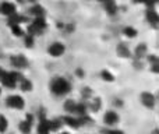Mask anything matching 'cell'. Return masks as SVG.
Returning <instances> with one entry per match:
<instances>
[{
  "label": "cell",
  "instance_id": "cell-37",
  "mask_svg": "<svg viewBox=\"0 0 159 134\" xmlns=\"http://www.w3.org/2000/svg\"><path fill=\"white\" fill-rule=\"evenodd\" d=\"M17 2H18V3H24L25 0H17Z\"/></svg>",
  "mask_w": 159,
  "mask_h": 134
},
{
  "label": "cell",
  "instance_id": "cell-36",
  "mask_svg": "<svg viewBox=\"0 0 159 134\" xmlns=\"http://www.w3.org/2000/svg\"><path fill=\"white\" fill-rule=\"evenodd\" d=\"M60 134H70V133H69V132H61Z\"/></svg>",
  "mask_w": 159,
  "mask_h": 134
},
{
  "label": "cell",
  "instance_id": "cell-40",
  "mask_svg": "<svg viewBox=\"0 0 159 134\" xmlns=\"http://www.w3.org/2000/svg\"><path fill=\"white\" fill-rule=\"evenodd\" d=\"M158 98H159V92H158Z\"/></svg>",
  "mask_w": 159,
  "mask_h": 134
},
{
  "label": "cell",
  "instance_id": "cell-17",
  "mask_svg": "<svg viewBox=\"0 0 159 134\" xmlns=\"http://www.w3.org/2000/svg\"><path fill=\"white\" fill-rule=\"evenodd\" d=\"M88 112H89V109H88V104H87V102H85V101L77 102V105H75V112H74L75 116L88 115Z\"/></svg>",
  "mask_w": 159,
  "mask_h": 134
},
{
  "label": "cell",
  "instance_id": "cell-4",
  "mask_svg": "<svg viewBox=\"0 0 159 134\" xmlns=\"http://www.w3.org/2000/svg\"><path fill=\"white\" fill-rule=\"evenodd\" d=\"M48 53H49L52 58H61V56L66 53V45L63 44V42H52V44H49V46H48Z\"/></svg>",
  "mask_w": 159,
  "mask_h": 134
},
{
  "label": "cell",
  "instance_id": "cell-18",
  "mask_svg": "<svg viewBox=\"0 0 159 134\" xmlns=\"http://www.w3.org/2000/svg\"><path fill=\"white\" fill-rule=\"evenodd\" d=\"M75 105H77V102H75L74 99H66V101H64V104H63L64 112H66L67 115H74Z\"/></svg>",
  "mask_w": 159,
  "mask_h": 134
},
{
  "label": "cell",
  "instance_id": "cell-8",
  "mask_svg": "<svg viewBox=\"0 0 159 134\" xmlns=\"http://www.w3.org/2000/svg\"><path fill=\"white\" fill-rule=\"evenodd\" d=\"M145 18L152 28H159V14L154 7H149L145 13Z\"/></svg>",
  "mask_w": 159,
  "mask_h": 134
},
{
  "label": "cell",
  "instance_id": "cell-34",
  "mask_svg": "<svg viewBox=\"0 0 159 134\" xmlns=\"http://www.w3.org/2000/svg\"><path fill=\"white\" fill-rule=\"evenodd\" d=\"M151 134H159V129H154L151 132Z\"/></svg>",
  "mask_w": 159,
  "mask_h": 134
},
{
  "label": "cell",
  "instance_id": "cell-2",
  "mask_svg": "<svg viewBox=\"0 0 159 134\" xmlns=\"http://www.w3.org/2000/svg\"><path fill=\"white\" fill-rule=\"evenodd\" d=\"M21 78H22V76L18 73V71H10V73L3 71V74L0 76L2 84L7 88H14L17 85V82H18Z\"/></svg>",
  "mask_w": 159,
  "mask_h": 134
},
{
  "label": "cell",
  "instance_id": "cell-30",
  "mask_svg": "<svg viewBox=\"0 0 159 134\" xmlns=\"http://www.w3.org/2000/svg\"><path fill=\"white\" fill-rule=\"evenodd\" d=\"M34 41H35V36L34 35H31V34L25 35V45H27V48H32L34 46Z\"/></svg>",
  "mask_w": 159,
  "mask_h": 134
},
{
  "label": "cell",
  "instance_id": "cell-9",
  "mask_svg": "<svg viewBox=\"0 0 159 134\" xmlns=\"http://www.w3.org/2000/svg\"><path fill=\"white\" fill-rule=\"evenodd\" d=\"M60 119H61V122H63V124H66V126L71 127V129H74V130L81 127L78 118L75 115H64V116H61Z\"/></svg>",
  "mask_w": 159,
  "mask_h": 134
},
{
  "label": "cell",
  "instance_id": "cell-23",
  "mask_svg": "<svg viewBox=\"0 0 159 134\" xmlns=\"http://www.w3.org/2000/svg\"><path fill=\"white\" fill-rule=\"evenodd\" d=\"M93 96V91L91 87H82L81 88V98L82 101H89Z\"/></svg>",
  "mask_w": 159,
  "mask_h": 134
},
{
  "label": "cell",
  "instance_id": "cell-22",
  "mask_svg": "<svg viewBox=\"0 0 159 134\" xmlns=\"http://www.w3.org/2000/svg\"><path fill=\"white\" fill-rule=\"evenodd\" d=\"M18 127H20V132H21L22 134H30L31 130H32V123L25 119V120H22L21 123H20Z\"/></svg>",
  "mask_w": 159,
  "mask_h": 134
},
{
  "label": "cell",
  "instance_id": "cell-15",
  "mask_svg": "<svg viewBox=\"0 0 159 134\" xmlns=\"http://www.w3.org/2000/svg\"><path fill=\"white\" fill-rule=\"evenodd\" d=\"M0 13L4 14V16H7V17L11 16V14L17 13V11H16V6H14L13 3H10V2L2 3V4H0Z\"/></svg>",
  "mask_w": 159,
  "mask_h": 134
},
{
  "label": "cell",
  "instance_id": "cell-12",
  "mask_svg": "<svg viewBox=\"0 0 159 134\" xmlns=\"http://www.w3.org/2000/svg\"><path fill=\"white\" fill-rule=\"evenodd\" d=\"M116 53H117L120 58H123V59L133 58V56H131V50H130L129 45H126L124 42H120V44L116 46Z\"/></svg>",
  "mask_w": 159,
  "mask_h": 134
},
{
  "label": "cell",
  "instance_id": "cell-25",
  "mask_svg": "<svg viewBox=\"0 0 159 134\" xmlns=\"http://www.w3.org/2000/svg\"><path fill=\"white\" fill-rule=\"evenodd\" d=\"M30 11H31V14L35 16V17H45V8L42 7V6H39V4L32 6Z\"/></svg>",
  "mask_w": 159,
  "mask_h": 134
},
{
  "label": "cell",
  "instance_id": "cell-31",
  "mask_svg": "<svg viewBox=\"0 0 159 134\" xmlns=\"http://www.w3.org/2000/svg\"><path fill=\"white\" fill-rule=\"evenodd\" d=\"M123 105H124V102H123V99H121V98H113V106L121 108Z\"/></svg>",
  "mask_w": 159,
  "mask_h": 134
},
{
  "label": "cell",
  "instance_id": "cell-28",
  "mask_svg": "<svg viewBox=\"0 0 159 134\" xmlns=\"http://www.w3.org/2000/svg\"><path fill=\"white\" fill-rule=\"evenodd\" d=\"M7 127H8L7 119H6L3 115H0V133H4L6 130H7Z\"/></svg>",
  "mask_w": 159,
  "mask_h": 134
},
{
  "label": "cell",
  "instance_id": "cell-29",
  "mask_svg": "<svg viewBox=\"0 0 159 134\" xmlns=\"http://www.w3.org/2000/svg\"><path fill=\"white\" fill-rule=\"evenodd\" d=\"M10 28H11V32L14 34V36H22L24 35V31L21 30L20 25H10Z\"/></svg>",
  "mask_w": 159,
  "mask_h": 134
},
{
  "label": "cell",
  "instance_id": "cell-14",
  "mask_svg": "<svg viewBox=\"0 0 159 134\" xmlns=\"http://www.w3.org/2000/svg\"><path fill=\"white\" fill-rule=\"evenodd\" d=\"M147 55H148V46H147V44H144V42L138 44L134 49V59H144Z\"/></svg>",
  "mask_w": 159,
  "mask_h": 134
},
{
  "label": "cell",
  "instance_id": "cell-24",
  "mask_svg": "<svg viewBox=\"0 0 159 134\" xmlns=\"http://www.w3.org/2000/svg\"><path fill=\"white\" fill-rule=\"evenodd\" d=\"M49 124H50V132H59V130L61 129V126H63V122H61V119H52V120H49Z\"/></svg>",
  "mask_w": 159,
  "mask_h": 134
},
{
  "label": "cell",
  "instance_id": "cell-11",
  "mask_svg": "<svg viewBox=\"0 0 159 134\" xmlns=\"http://www.w3.org/2000/svg\"><path fill=\"white\" fill-rule=\"evenodd\" d=\"M102 105H103V102H102L101 96H92L89 99V102H88V109L92 113H98L102 109Z\"/></svg>",
  "mask_w": 159,
  "mask_h": 134
},
{
  "label": "cell",
  "instance_id": "cell-38",
  "mask_svg": "<svg viewBox=\"0 0 159 134\" xmlns=\"http://www.w3.org/2000/svg\"><path fill=\"white\" fill-rule=\"evenodd\" d=\"M28 2H31V3H35V0H28Z\"/></svg>",
  "mask_w": 159,
  "mask_h": 134
},
{
  "label": "cell",
  "instance_id": "cell-6",
  "mask_svg": "<svg viewBox=\"0 0 159 134\" xmlns=\"http://www.w3.org/2000/svg\"><path fill=\"white\" fill-rule=\"evenodd\" d=\"M140 102L147 109H154L155 105H157V96L149 91H143L140 94Z\"/></svg>",
  "mask_w": 159,
  "mask_h": 134
},
{
  "label": "cell",
  "instance_id": "cell-10",
  "mask_svg": "<svg viewBox=\"0 0 159 134\" xmlns=\"http://www.w3.org/2000/svg\"><path fill=\"white\" fill-rule=\"evenodd\" d=\"M10 63L13 67L18 68V70H21V68H27L28 67V60L24 58L22 55H16V56H11L10 59Z\"/></svg>",
  "mask_w": 159,
  "mask_h": 134
},
{
  "label": "cell",
  "instance_id": "cell-13",
  "mask_svg": "<svg viewBox=\"0 0 159 134\" xmlns=\"http://www.w3.org/2000/svg\"><path fill=\"white\" fill-rule=\"evenodd\" d=\"M147 62L149 63V68L154 74H159V56L157 55H147Z\"/></svg>",
  "mask_w": 159,
  "mask_h": 134
},
{
  "label": "cell",
  "instance_id": "cell-20",
  "mask_svg": "<svg viewBox=\"0 0 159 134\" xmlns=\"http://www.w3.org/2000/svg\"><path fill=\"white\" fill-rule=\"evenodd\" d=\"M123 35L129 39H134V38H137L138 31L134 27H131V25H127V27L123 28Z\"/></svg>",
  "mask_w": 159,
  "mask_h": 134
},
{
  "label": "cell",
  "instance_id": "cell-19",
  "mask_svg": "<svg viewBox=\"0 0 159 134\" xmlns=\"http://www.w3.org/2000/svg\"><path fill=\"white\" fill-rule=\"evenodd\" d=\"M20 88H21L24 92H31V91L34 90V84H32V81H31V80L22 77V78L20 80Z\"/></svg>",
  "mask_w": 159,
  "mask_h": 134
},
{
  "label": "cell",
  "instance_id": "cell-32",
  "mask_svg": "<svg viewBox=\"0 0 159 134\" xmlns=\"http://www.w3.org/2000/svg\"><path fill=\"white\" fill-rule=\"evenodd\" d=\"M75 74H77V76H78V77H81V78H82V77H84V76H85V71H84V70H82V68H80V67H78V68H77V70H75Z\"/></svg>",
  "mask_w": 159,
  "mask_h": 134
},
{
  "label": "cell",
  "instance_id": "cell-26",
  "mask_svg": "<svg viewBox=\"0 0 159 134\" xmlns=\"http://www.w3.org/2000/svg\"><path fill=\"white\" fill-rule=\"evenodd\" d=\"M101 78L103 80V81H106V82H113L115 81V76H113L109 70H106V68H103V70L101 71Z\"/></svg>",
  "mask_w": 159,
  "mask_h": 134
},
{
  "label": "cell",
  "instance_id": "cell-5",
  "mask_svg": "<svg viewBox=\"0 0 159 134\" xmlns=\"http://www.w3.org/2000/svg\"><path fill=\"white\" fill-rule=\"evenodd\" d=\"M120 123V115L116 110H106L103 113V124L106 127H116Z\"/></svg>",
  "mask_w": 159,
  "mask_h": 134
},
{
  "label": "cell",
  "instance_id": "cell-35",
  "mask_svg": "<svg viewBox=\"0 0 159 134\" xmlns=\"http://www.w3.org/2000/svg\"><path fill=\"white\" fill-rule=\"evenodd\" d=\"M96 2H102V3H106V2H110V0H96Z\"/></svg>",
  "mask_w": 159,
  "mask_h": 134
},
{
  "label": "cell",
  "instance_id": "cell-41",
  "mask_svg": "<svg viewBox=\"0 0 159 134\" xmlns=\"http://www.w3.org/2000/svg\"><path fill=\"white\" fill-rule=\"evenodd\" d=\"M0 94H2V90H0Z\"/></svg>",
  "mask_w": 159,
  "mask_h": 134
},
{
  "label": "cell",
  "instance_id": "cell-39",
  "mask_svg": "<svg viewBox=\"0 0 159 134\" xmlns=\"http://www.w3.org/2000/svg\"><path fill=\"white\" fill-rule=\"evenodd\" d=\"M2 74H3V70H2V68H0V76H2Z\"/></svg>",
  "mask_w": 159,
  "mask_h": 134
},
{
  "label": "cell",
  "instance_id": "cell-1",
  "mask_svg": "<svg viewBox=\"0 0 159 134\" xmlns=\"http://www.w3.org/2000/svg\"><path fill=\"white\" fill-rule=\"evenodd\" d=\"M49 88H50V91H52L53 95L66 96L67 94L71 92L73 85L67 78H64V77H61V76H56V77H53L52 81H50Z\"/></svg>",
  "mask_w": 159,
  "mask_h": 134
},
{
  "label": "cell",
  "instance_id": "cell-21",
  "mask_svg": "<svg viewBox=\"0 0 159 134\" xmlns=\"http://www.w3.org/2000/svg\"><path fill=\"white\" fill-rule=\"evenodd\" d=\"M103 4H105V10L107 11V14H110V16H115V14L117 13V6H116L115 0L106 2V3H103Z\"/></svg>",
  "mask_w": 159,
  "mask_h": 134
},
{
  "label": "cell",
  "instance_id": "cell-3",
  "mask_svg": "<svg viewBox=\"0 0 159 134\" xmlns=\"http://www.w3.org/2000/svg\"><path fill=\"white\" fill-rule=\"evenodd\" d=\"M48 24L45 21V17H35V20L32 21V24L28 27V34L31 35H42L45 30H46Z\"/></svg>",
  "mask_w": 159,
  "mask_h": 134
},
{
  "label": "cell",
  "instance_id": "cell-33",
  "mask_svg": "<svg viewBox=\"0 0 159 134\" xmlns=\"http://www.w3.org/2000/svg\"><path fill=\"white\" fill-rule=\"evenodd\" d=\"M133 2L137 3V4L138 3H141V4H147V0H133Z\"/></svg>",
  "mask_w": 159,
  "mask_h": 134
},
{
  "label": "cell",
  "instance_id": "cell-27",
  "mask_svg": "<svg viewBox=\"0 0 159 134\" xmlns=\"http://www.w3.org/2000/svg\"><path fill=\"white\" fill-rule=\"evenodd\" d=\"M101 134H124V132L116 129V127H106V129H102Z\"/></svg>",
  "mask_w": 159,
  "mask_h": 134
},
{
  "label": "cell",
  "instance_id": "cell-16",
  "mask_svg": "<svg viewBox=\"0 0 159 134\" xmlns=\"http://www.w3.org/2000/svg\"><path fill=\"white\" fill-rule=\"evenodd\" d=\"M38 134H50V124L46 118L39 119L38 124Z\"/></svg>",
  "mask_w": 159,
  "mask_h": 134
},
{
  "label": "cell",
  "instance_id": "cell-7",
  "mask_svg": "<svg viewBox=\"0 0 159 134\" xmlns=\"http://www.w3.org/2000/svg\"><path fill=\"white\" fill-rule=\"evenodd\" d=\"M6 105L11 109H22L25 106V101L20 95H11L6 99Z\"/></svg>",
  "mask_w": 159,
  "mask_h": 134
}]
</instances>
